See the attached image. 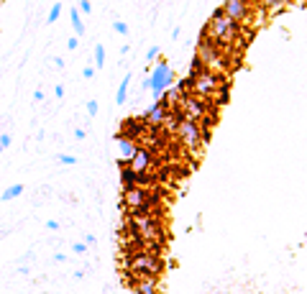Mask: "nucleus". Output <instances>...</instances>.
<instances>
[{
  "label": "nucleus",
  "instance_id": "f257e3e1",
  "mask_svg": "<svg viewBox=\"0 0 307 294\" xmlns=\"http://www.w3.org/2000/svg\"><path fill=\"white\" fill-rule=\"evenodd\" d=\"M202 36H205V41H210L212 46H218V49H230L233 44L238 41V36H240V26L236 24V20L226 18L220 8H215Z\"/></svg>",
  "mask_w": 307,
  "mask_h": 294
},
{
  "label": "nucleus",
  "instance_id": "f03ea898",
  "mask_svg": "<svg viewBox=\"0 0 307 294\" xmlns=\"http://www.w3.org/2000/svg\"><path fill=\"white\" fill-rule=\"evenodd\" d=\"M187 84H192L197 98H220V102H226V98H228V82H223L212 72L200 70L197 62L192 64V80Z\"/></svg>",
  "mask_w": 307,
  "mask_h": 294
},
{
  "label": "nucleus",
  "instance_id": "7ed1b4c3",
  "mask_svg": "<svg viewBox=\"0 0 307 294\" xmlns=\"http://www.w3.org/2000/svg\"><path fill=\"white\" fill-rule=\"evenodd\" d=\"M123 266L130 271L134 279H159L164 268L159 254H151V251H128Z\"/></svg>",
  "mask_w": 307,
  "mask_h": 294
},
{
  "label": "nucleus",
  "instance_id": "20e7f679",
  "mask_svg": "<svg viewBox=\"0 0 307 294\" xmlns=\"http://www.w3.org/2000/svg\"><path fill=\"white\" fill-rule=\"evenodd\" d=\"M123 208L128 215H154L159 208V194L144 187H128L123 190Z\"/></svg>",
  "mask_w": 307,
  "mask_h": 294
},
{
  "label": "nucleus",
  "instance_id": "39448f33",
  "mask_svg": "<svg viewBox=\"0 0 307 294\" xmlns=\"http://www.w3.org/2000/svg\"><path fill=\"white\" fill-rule=\"evenodd\" d=\"M172 82H174V74H172V66L166 64V62H159L156 66H154V72L144 80V90H151L154 92V98H159L166 87H172Z\"/></svg>",
  "mask_w": 307,
  "mask_h": 294
},
{
  "label": "nucleus",
  "instance_id": "423d86ee",
  "mask_svg": "<svg viewBox=\"0 0 307 294\" xmlns=\"http://www.w3.org/2000/svg\"><path fill=\"white\" fill-rule=\"evenodd\" d=\"M254 0H226V3L220 6V10H223V16L226 18H230V20H236V24L240 26V24H254Z\"/></svg>",
  "mask_w": 307,
  "mask_h": 294
},
{
  "label": "nucleus",
  "instance_id": "0eeeda50",
  "mask_svg": "<svg viewBox=\"0 0 307 294\" xmlns=\"http://www.w3.org/2000/svg\"><path fill=\"white\" fill-rule=\"evenodd\" d=\"M174 133H177V138L187 146V148H197L202 144L205 138V130L200 128V123H192V120H177V126H174Z\"/></svg>",
  "mask_w": 307,
  "mask_h": 294
},
{
  "label": "nucleus",
  "instance_id": "6e6552de",
  "mask_svg": "<svg viewBox=\"0 0 307 294\" xmlns=\"http://www.w3.org/2000/svg\"><path fill=\"white\" fill-rule=\"evenodd\" d=\"M180 118L182 120H192V123H200L208 118V105L202 102V98H194V95H184L180 102Z\"/></svg>",
  "mask_w": 307,
  "mask_h": 294
},
{
  "label": "nucleus",
  "instance_id": "1a4fd4ad",
  "mask_svg": "<svg viewBox=\"0 0 307 294\" xmlns=\"http://www.w3.org/2000/svg\"><path fill=\"white\" fill-rule=\"evenodd\" d=\"M151 164H154V156H151V151L148 148H138L136 151V156L130 159V169H134L136 174H146L148 169H151Z\"/></svg>",
  "mask_w": 307,
  "mask_h": 294
},
{
  "label": "nucleus",
  "instance_id": "9d476101",
  "mask_svg": "<svg viewBox=\"0 0 307 294\" xmlns=\"http://www.w3.org/2000/svg\"><path fill=\"white\" fill-rule=\"evenodd\" d=\"M116 144H118V151H120V164L123 166L130 164V159H134L136 151H138V146L134 144V138H128V136H118Z\"/></svg>",
  "mask_w": 307,
  "mask_h": 294
},
{
  "label": "nucleus",
  "instance_id": "9b49d317",
  "mask_svg": "<svg viewBox=\"0 0 307 294\" xmlns=\"http://www.w3.org/2000/svg\"><path fill=\"white\" fill-rule=\"evenodd\" d=\"M130 289L136 294H162V286H159V279H134L130 276Z\"/></svg>",
  "mask_w": 307,
  "mask_h": 294
},
{
  "label": "nucleus",
  "instance_id": "f8f14e48",
  "mask_svg": "<svg viewBox=\"0 0 307 294\" xmlns=\"http://www.w3.org/2000/svg\"><path fill=\"white\" fill-rule=\"evenodd\" d=\"M120 182H123V190H128V187H138V174L126 164V166H120Z\"/></svg>",
  "mask_w": 307,
  "mask_h": 294
},
{
  "label": "nucleus",
  "instance_id": "ddd939ff",
  "mask_svg": "<svg viewBox=\"0 0 307 294\" xmlns=\"http://www.w3.org/2000/svg\"><path fill=\"white\" fill-rule=\"evenodd\" d=\"M254 3H258V8L266 10V13H279L284 6L290 3V0H254Z\"/></svg>",
  "mask_w": 307,
  "mask_h": 294
},
{
  "label": "nucleus",
  "instance_id": "4468645a",
  "mask_svg": "<svg viewBox=\"0 0 307 294\" xmlns=\"http://www.w3.org/2000/svg\"><path fill=\"white\" fill-rule=\"evenodd\" d=\"M130 77H134V74H126V77L120 80V87H118V95H116V102H118V105H123V102L128 100V87H130Z\"/></svg>",
  "mask_w": 307,
  "mask_h": 294
},
{
  "label": "nucleus",
  "instance_id": "2eb2a0df",
  "mask_svg": "<svg viewBox=\"0 0 307 294\" xmlns=\"http://www.w3.org/2000/svg\"><path fill=\"white\" fill-rule=\"evenodd\" d=\"M24 194V184H13V187H8L3 194H0V200L3 202H10V200H16V197H20Z\"/></svg>",
  "mask_w": 307,
  "mask_h": 294
},
{
  "label": "nucleus",
  "instance_id": "dca6fc26",
  "mask_svg": "<svg viewBox=\"0 0 307 294\" xmlns=\"http://www.w3.org/2000/svg\"><path fill=\"white\" fill-rule=\"evenodd\" d=\"M70 18H72V28H74V34H77V36H82V34H84V24H82V16H80V10H77V8H72Z\"/></svg>",
  "mask_w": 307,
  "mask_h": 294
},
{
  "label": "nucleus",
  "instance_id": "f3484780",
  "mask_svg": "<svg viewBox=\"0 0 307 294\" xmlns=\"http://www.w3.org/2000/svg\"><path fill=\"white\" fill-rule=\"evenodd\" d=\"M95 66L100 70V66H105V46L102 44H98L95 46Z\"/></svg>",
  "mask_w": 307,
  "mask_h": 294
},
{
  "label": "nucleus",
  "instance_id": "a211bd4d",
  "mask_svg": "<svg viewBox=\"0 0 307 294\" xmlns=\"http://www.w3.org/2000/svg\"><path fill=\"white\" fill-rule=\"evenodd\" d=\"M113 31L120 34V36H128V24H126V20H120V18H116L113 20Z\"/></svg>",
  "mask_w": 307,
  "mask_h": 294
},
{
  "label": "nucleus",
  "instance_id": "6ab92c4d",
  "mask_svg": "<svg viewBox=\"0 0 307 294\" xmlns=\"http://www.w3.org/2000/svg\"><path fill=\"white\" fill-rule=\"evenodd\" d=\"M56 159H59V164H64V166H74V164H77V159H74L72 154H62V156H56Z\"/></svg>",
  "mask_w": 307,
  "mask_h": 294
},
{
  "label": "nucleus",
  "instance_id": "aec40b11",
  "mask_svg": "<svg viewBox=\"0 0 307 294\" xmlns=\"http://www.w3.org/2000/svg\"><path fill=\"white\" fill-rule=\"evenodd\" d=\"M62 16V3H56V6H52V10H49V16H46V20L49 24H54V20Z\"/></svg>",
  "mask_w": 307,
  "mask_h": 294
},
{
  "label": "nucleus",
  "instance_id": "412c9836",
  "mask_svg": "<svg viewBox=\"0 0 307 294\" xmlns=\"http://www.w3.org/2000/svg\"><path fill=\"white\" fill-rule=\"evenodd\" d=\"M77 10H80V13H84V16H90V13H92V3H90V0H80Z\"/></svg>",
  "mask_w": 307,
  "mask_h": 294
},
{
  "label": "nucleus",
  "instance_id": "4be33fe9",
  "mask_svg": "<svg viewBox=\"0 0 307 294\" xmlns=\"http://www.w3.org/2000/svg\"><path fill=\"white\" fill-rule=\"evenodd\" d=\"M159 52H162V49H159V46H151V49H148V52H146V62H148V64H151V62H154V59H156V56H159Z\"/></svg>",
  "mask_w": 307,
  "mask_h": 294
},
{
  "label": "nucleus",
  "instance_id": "5701e85b",
  "mask_svg": "<svg viewBox=\"0 0 307 294\" xmlns=\"http://www.w3.org/2000/svg\"><path fill=\"white\" fill-rule=\"evenodd\" d=\"M87 112H90V118H95V116H98V102H95V100L87 102Z\"/></svg>",
  "mask_w": 307,
  "mask_h": 294
},
{
  "label": "nucleus",
  "instance_id": "b1692460",
  "mask_svg": "<svg viewBox=\"0 0 307 294\" xmlns=\"http://www.w3.org/2000/svg\"><path fill=\"white\" fill-rule=\"evenodd\" d=\"M10 141H13V138H10V133H3V136H0V146H3V148H8V146H10Z\"/></svg>",
  "mask_w": 307,
  "mask_h": 294
},
{
  "label": "nucleus",
  "instance_id": "393cba45",
  "mask_svg": "<svg viewBox=\"0 0 307 294\" xmlns=\"http://www.w3.org/2000/svg\"><path fill=\"white\" fill-rule=\"evenodd\" d=\"M82 77L92 80V77H95V70H92V66H84V70H82Z\"/></svg>",
  "mask_w": 307,
  "mask_h": 294
},
{
  "label": "nucleus",
  "instance_id": "a878e982",
  "mask_svg": "<svg viewBox=\"0 0 307 294\" xmlns=\"http://www.w3.org/2000/svg\"><path fill=\"white\" fill-rule=\"evenodd\" d=\"M67 46H70V49H72V52H74V49H77V46H80V38H77V36H72V38H70V41H67Z\"/></svg>",
  "mask_w": 307,
  "mask_h": 294
},
{
  "label": "nucleus",
  "instance_id": "bb28decb",
  "mask_svg": "<svg viewBox=\"0 0 307 294\" xmlns=\"http://www.w3.org/2000/svg\"><path fill=\"white\" fill-rule=\"evenodd\" d=\"M84 251H87L84 243H74V254H84Z\"/></svg>",
  "mask_w": 307,
  "mask_h": 294
},
{
  "label": "nucleus",
  "instance_id": "cd10ccee",
  "mask_svg": "<svg viewBox=\"0 0 307 294\" xmlns=\"http://www.w3.org/2000/svg\"><path fill=\"white\" fill-rule=\"evenodd\" d=\"M54 95H56V98H64V84H56V87H54Z\"/></svg>",
  "mask_w": 307,
  "mask_h": 294
},
{
  "label": "nucleus",
  "instance_id": "c85d7f7f",
  "mask_svg": "<svg viewBox=\"0 0 307 294\" xmlns=\"http://www.w3.org/2000/svg\"><path fill=\"white\" fill-rule=\"evenodd\" d=\"M46 228H49V230H56V228H59V222H56V220H49V222H46Z\"/></svg>",
  "mask_w": 307,
  "mask_h": 294
},
{
  "label": "nucleus",
  "instance_id": "c756f323",
  "mask_svg": "<svg viewBox=\"0 0 307 294\" xmlns=\"http://www.w3.org/2000/svg\"><path fill=\"white\" fill-rule=\"evenodd\" d=\"M84 246H95V236H84Z\"/></svg>",
  "mask_w": 307,
  "mask_h": 294
},
{
  "label": "nucleus",
  "instance_id": "7c9ffc66",
  "mask_svg": "<svg viewBox=\"0 0 307 294\" xmlns=\"http://www.w3.org/2000/svg\"><path fill=\"white\" fill-rule=\"evenodd\" d=\"M34 100H36V102H41V100H44V92H41V90H36V92H34Z\"/></svg>",
  "mask_w": 307,
  "mask_h": 294
},
{
  "label": "nucleus",
  "instance_id": "2f4dec72",
  "mask_svg": "<svg viewBox=\"0 0 307 294\" xmlns=\"http://www.w3.org/2000/svg\"><path fill=\"white\" fill-rule=\"evenodd\" d=\"M3 151H6V148H3V146H0V156H3Z\"/></svg>",
  "mask_w": 307,
  "mask_h": 294
}]
</instances>
